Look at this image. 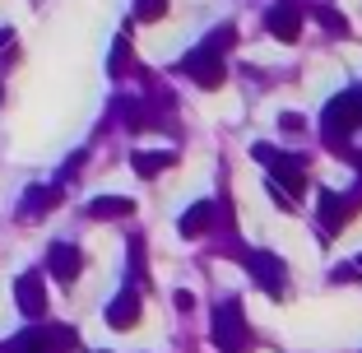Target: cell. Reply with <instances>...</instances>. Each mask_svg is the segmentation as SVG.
<instances>
[{"label":"cell","mask_w":362,"mask_h":353,"mask_svg":"<svg viewBox=\"0 0 362 353\" xmlns=\"http://www.w3.org/2000/svg\"><path fill=\"white\" fill-rule=\"evenodd\" d=\"M353 126H362V93H339L330 108H325V139L344 154V135H349Z\"/></svg>","instance_id":"6da1fadb"},{"label":"cell","mask_w":362,"mask_h":353,"mask_svg":"<svg viewBox=\"0 0 362 353\" xmlns=\"http://www.w3.org/2000/svg\"><path fill=\"white\" fill-rule=\"evenodd\" d=\"M214 344L223 353H246L251 349V335H246V316L237 302H223V307L214 311Z\"/></svg>","instance_id":"7a4b0ae2"},{"label":"cell","mask_w":362,"mask_h":353,"mask_svg":"<svg viewBox=\"0 0 362 353\" xmlns=\"http://www.w3.org/2000/svg\"><path fill=\"white\" fill-rule=\"evenodd\" d=\"M14 302H19V311L28 316V321H37L47 311V284L37 270H28V274H19V284H14Z\"/></svg>","instance_id":"3957f363"},{"label":"cell","mask_w":362,"mask_h":353,"mask_svg":"<svg viewBox=\"0 0 362 353\" xmlns=\"http://www.w3.org/2000/svg\"><path fill=\"white\" fill-rule=\"evenodd\" d=\"M181 70H186V75H191L195 84H204V88H218V84H223V61H218V56H214L209 47H200V52H191Z\"/></svg>","instance_id":"277c9868"},{"label":"cell","mask_w":362,"mask_h":353,"mask_svg":"<svg viewBox=\"0 0 362 353\" xmlns=\"http://www.w3.org/2000/svg\"><path fill=\"white\" fill-rule=\"evenodd\" d=\"M47 270H52L61 284H75L79 279V270H84V256H79V246H70V242H56L52 251H47Z\"/></svg>","instance_id":"5b68a950"},{"label":"cell","mask_w":362,"mask_h":353,"mask_svg":"<svg viewBox=\"0 0 362 353\" xmlns=\"http://www.w3.org/2000/svg\"><path fill=\"white\" fill-rule=\"evenodd\" d=\"M265 28L274 33L279 42H298V33H302V10H298V5H274V10L265 14Z\"/></svg>","instance_id":"8992f818"},{"label":"cell","mask_w":362,"mask_h":353,"mask_svg":"<svg viewBox=\"0 0 362 353\" xmlns=\"http://www.w3.org/2000/svg\"><path fill=\"white\" fill-rule=\"evenodd\" d=\"M246 265L256 270V279L265 284L269 293L284 289V279H288V274H284V260H279V256H269V251H246Z\"/></svg>","instance_id":"52a82bcc"},{"label":"cell","mask_w":362,"mask_h":353,"mask_svg":"<svg viewBox=\"0 0 362 353\" xmlns=\"http://www.w3.org/2000/svg\"><path fill=\"white\" fill-rule=\"evenodd\" d=\"M56 204H61V191H56V186H33V191L23 195V204H19V219L33 224L37 214H47V209H56Z\"/></svg>","instance_id":"ba28073f"},{"label":"cell","mask_w":362,"mask_h":353,"mask_svg":"<svg viewBox=\"0 0 362 353\" xmlns=\"http://www.w3.org/2000/svg\"><path fill=\"white\" fill-rule=\"evenodd\" d=\"M135 321H139V293L126 289L112 307H107V325H112V330H130Z\"/></svg>","instance_id":"9c48e42d"},{"label":"cell","mask_w":362,"mask_h":353,"mask_svg":"<svg viewBox=\"0 0 362 353\" xmlns=\"http://www.w3.org/2000/svg\"><path fill=\"white\" fill-rule=\"evenodd\" d=\"M135 214V200H126V195H98V200H88V219H130Z\"/></svg>","instance_id":"30bf717a"},{"label":"cell","mask_w":362,"mask_h":353,"mask_svg":"<svg viewBox=\"0 0 362 353\" xmlns=\"http://www.w3.org/2000/svg\"><path fill=\"white\" fill-rule=\"evenodd\" d=\"M320 209H325V228H330V233H339L344 219L353 214V204H344L339 195H330V191H320Z\"/></svg>","instance_id":"8fae6325"},{"label":"cell","mask_w":362,"mask_h":353,"mask_svg":"<svg viewBox=\"0 0 362 353\" xmlns=\"http://www.w3.org/2000/svg\"><path fill=\"white\" fill-rule=\"evenodd\" d=\"M130 163H135L139 177H158L163 168H172V154H168V149H163V154H144V149H135V154H130Z\"/></svg>","instance_id":"7c38bea8"},{"label":"cell","mask_w":362,"mask_h":353,"mask_svg":"<svg viewBox=\"0 0 362 353\" xmlns=\"http://www.w3.org/2000/svg\"><path fill=\"white\" fill-rule=\"evenodd\" d=\"M209 219H214V204H191V209H186V219H181V233H186V237H200L204 228H209Z\"/></svg>","instance_id":"4fadbf2b"},{"label":"cell","mask_w":362,"mask_h":353,"mask_svg":"<svg viewBox=\"0 0 362 353\" xmlns=\"http://www.w3.org/2000/svg\"><path fill=\"white\" fill-rule=\"evenodd\" d=\"M163 14H168V0H135V19L153 23V19H163Z\"/></svg>","instance_id":"5bb4252c"},{"label":"cell","mask_w":362,"mask_h":353,"mask_svg":"<svg viewBox=\"0 0 362 353\" xmlns=\"http://www.w3.org/2000/svg\"><path fill=\"white\" fill-rule=\"evenodd\" d=\"M316 19L325 23V28H334V33H344V28H349V23H344V19H339L334 10H316Z\"/></svg>","instance_id":"9a60e30c"},{"label":"cell","mask_w":362,"mask_h":353,"mask_svg":"<svg viewBox=\"0 0 362 353\" xmlns=\"http://www.w3.org/2000/svg\"><path fill=\"white\" fill-rule=\"evenodd\" d=\"M5 42H10V33H5V28H0V47H5Z\"/></svg>","instance_id":"2e32d148"}]
</instances>
